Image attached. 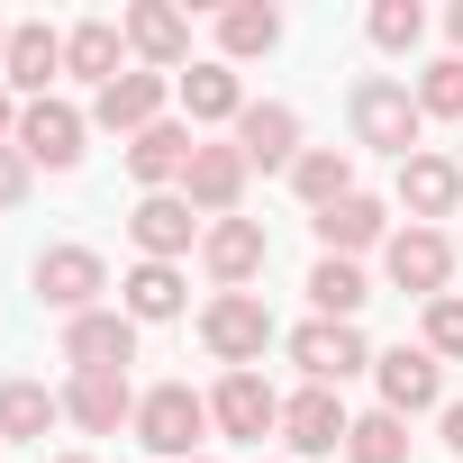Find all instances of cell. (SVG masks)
Masks as SVG:
<instances>
[{
  "mask_svg": "<svg viewBox=\"0 0 463 463\" xmlns=\"http://www.w3.org/2000/svg\"><path fill=\"white\" fill-rule=\"evenodd\" d=\"M191 227H200V218H191V200H182V191H146V200H137V218H128V237H137V255H146V264H182V255H191Z\"/></svg>",
  "mask_w": 463,
  "mask_h": 463,
  "instance_id": "e0dca14e",
  "label": "cell"
},
{
  "mask_svg": "<svg viewBox=\"0 0 463 463\" xmlns=\"http://www.w3.org/2000/svg\"><path fill=\"white\" fill-rule=\"evenodd\" d=\"M454 200H463V164H454V155H409V164H400V209H409V227L454 218Z\"/></svg>",
  "mask_w": 463,
  "mask_h": 463,
  "instance_id": "d6986e66",
  "label": "cell"
},
{
  "mask_svg": "<svg viewBox=\"0 0 463 463\" xmlns=\"http://www.w3.org/2000/svg\"><path fill=\"white\" fill-rule=\"evenodd\" d=\"M209 427L237 436V445H264V436H282V391H273L264 373H227V382L209 391Z\"/></svg>",
  "mask_w": 463,
  "mask_h": 463,
  "instance_id": "277c9868",
  "label": "cell"
},
{
  "mask_svg": "<svg viewBox=\"0 0 463 463\" xmlns=\"http://www.w3.org/2000/svg\"><path fill=\"white\" fill-rule=\"evenodd\" d=\"M55 463H91V454H55Z\"/></svg>",
  "mask_w": 463,
  "mask_h": 463,
  "instance_id": "f35d334b",
  "label": "cell"
},
{
  "mask_svg": "<svg viewBox=\"0 0 463 463\" xmlns=\"http://www.w3.org/2000/svg\"><path fill=\"white\" fill-rule=\"evenodd\" d=\"M364 28H373L382 55H409V46L427 37V10H418V0H373V19H364Z\"/></svg>",
  "mask_w": 463,
  "mask_h": 463,
  "instance_id": "4dcf8cb0",
  "label": "cell"
},
{
  "mask_svg": "<svg viewBox=\"0 0 463 463\" xmlns=\"http://www.w3.org/2000/svg\"><path fill=\"white\" fill-rule=\"evenodd\" d=\"M64 364H73V373H128V364H137V318H128V309L64 318Z\"/></svg>",
  "mask_w": 463,
  "mask_h": 463,
  "instance_id": "ba28073f",
  "label": "cell"
},
{
  "mask_svg": "<svg viewBox=\"0 0 463 463\" xmlns=\"http://www.w3.org/2000/svg\"><path fill=\"white\" fill-rule=\"evenodd\" d=\"M246 155H237V137H227V146H200L191 155V173H182V200L191 209H209V218H237V200H246Z\"/></svg>",
  "mask_w": 463,
  "mask_h": 463,
  "instance_id": "2e32d148",
  "label": "cell"
},
{
  "mask_svg": "<svg viewBox=\"0 0 463 463\" xmlns=\"http://www.w3.org/2000/svg\"><path fill=\"white\" fill-rule=\"evenodd\" d=\"M318 246H327L336 264H354L364 246H391V209H382L373 191H354V200H336V209H318Z\"/></svg>",
  "mask_w": 463,
  "mask_h": 463,
  "instance_id": "7402d4cb",
  "label": "cell"
},
{
  "mask_svg": "<svg viewBox=\"0 0 463 463\" xmlns=\"http://www.w3.org/2000/svg\"><path fill=\"white\" fill-rule=\"evenodd\" d=\"M264 255H273V246H264L255 218H209V237H200V264H209L218 291H246V282L264 273Z\"/></svg>",
  "mask_w": 463,
  "mask_h": 463,
  "instance_id": "4fadbf2b",
  "label": "cell"
},
{
  "mask_svg": "<svg viewBox=\"0 0 463 463\" xmlns=\"http://www.w3.org/2000/svg\"><path fill=\"white\" fill-rule=\"evenodd\" d=\"M118 28H128V46L146 55V73H173V64H191V19L173 10V0H137V10H128Z\"/></svg>",
  "mask_w": 463,
  "mask_h": 463,
  "instance_id": "ffe728a7",
  "label": "cell"
},
{
  "mask_svg": "<svg viewBox=\"0 0 463 463\" xmlns=\"http://www.w3.org/2000/svg\"><path fill=\"white\" fill-rule=\"evenodd\" d=\"M291 364H300L318 391H336L345 373H373V345H364V327H345V318H309V327H291Z\"/></svg>",
  "mask_w": 463,
  "mask_h": 463,
  "instance_id": "8992f818",
  "label": "cell"
},
{
  "mask_svg": "<svg viewBox=\"0 0 463 463\" xmlns=\"http://www.w3.org/2000/svg\"><path fill=\"white\" fill-rule=\"evenodd\" d=\"M418 118H463V55H436L418 73Z\"/></svg>",
  "mask_w": 463,
  "mask_h": 463,
  "instance_id": "1f68e13d",
  "label": "cell"
},
{
  "mask_svg": "<svg viewBox=\"0 0 463 463\" xmlns=\"http://www.w3.org/2000/svg\"><path fill=\"white\" fill-rule=\"evenodd\" d=\"M164 100H173V73H118L109 91H91V118L109 137H146V128H164Z\"/></svg>",
  "mask_w": 463,
  "mask_h": 463,
  "instance_id": "30bf717a",
  "label": "cell"
},
{
  "mask_svg": "<svg viewBox=\"0 0 463 463\" xmlns=\"http://www.w3.org/2000/svg\"><path fill=\"white\" fill-rule=\"evenodd\" d=\"M64 418H73L82 436H118V427H137V391H128V373H73V382H64Z\"/></svg>",
  "mask_w": 463,
  "mask_h": 463,
  "instance_id": "5bb4252c",
  "label": "cell"
},
{
  "mask_svg": "<svg viewBox=\"0 0 463 463\" xmlns=\"http://www.w3.org/2000/svg\"><path fill=\"white\" fill-rule=\"evenodd\" d=\"M19 137V109H10V82H0V146H10Z\"/></svg>",
  "mask_w": 463,
  "mask_h": 463,
  "instance_id": "d590c367",
  "label": "cell"
},
{
  "mask_svg": "<svg viewBox=\"0 0 463 463\" xmlns=\"http://www.w3.org/2000/svg\"><path fill=\"white\" fill-rule=\"evenodd\" d=\"M373 382H382V409H391V418H418V409L445 400V364H436L427 345H391V354H373Z\"/></svg>",
  "mask_w": 463,
  "mask_h": 463,
  "instance_id": "9c48e42d",
  "label": "cell"
},
{
  "mask_svg": "<svg viewBox=\"0 0 463 463\" xmlns=\"http://www.w3.org/2000/svg\"><path fill=\"white\" fill-rule=\"evenodd\" d=\"M100 291H109V264H100L91 246H46V255H37V300H46V309L91 318Z\"/></svg>",
  "mask_w": 463,
  "mask_h": 463,
  "instance_id": "5b68a950",
  "label": "cell"
},
{
  "mask_svg": "<svg viewBox=\"0 0 463 463\" xmlns=\"http://www.w3.org/2000/svg\"><path fill=\"white\" fill-rule=\"evenodd\" d=\"M427 354H436V364H454V354H463V300H454V291H445V300H427Z\"/></svg>",
  "mask_w": 463,
  "mask_h": 463,
  "instance_id": "d6a6232c",
  "label": "cell"
},
{
  "mask_svg": "<svg viewBox=\"0 0 463 463\" xmlns=\"http://www.w3.org/2000/svg\"><path fill=\"white\" fill-rule=\"evenodd\" d=\"M0 55H10V19H0Z\"/></svg>",
  "mask_w": 463,
  "mask_h": 463,
  "instance_id": "74e56055",
  "label": "cell"
},
{
  "mask_svg": "<svg viewBox=\"0 0 463 463\" xmlns=\"http://www.w3.org/2000/svg\"><path fill=\"white\" fill-rule=\"evenodd\" d=\"M64 418V400L46 382H0V436H19V445H46V427Z\"/></svg>",
  "mask_w": 463,
  "mask_h": 463,
  "instance_id": "484cf974",
  "label": "cell"
},
{
  "mask_svg": "<svg viewBox=\"0 0 463 463\" xmlns=\"http://www.w3.org/2000/svg\"><path fill=\"white\" fill-rule=\"evenodd\" d=\"M209 436V400L191 391V382H155L146 400H137V445L146 454H164V463H191V445Z\"/></svg>",
  "mask_w": 463,
  "mask_h": 463,
  "instance_id": "6da1fadb",
  "label": "cell"
},
{
  "mask_svg": "<svg viewBox=\"0 0 463 463\" xmlns=\"http://www.w3.org/2000/svg\"><path fill=\"white\" fill-rule=\"evenodd\" d=\"M418 128H427V118H418V91H409V82H382V73L354 82V146H382V155L409 164V155H418Z\"/></svg>",
  "mask_w": 463,
  "mask_h": 463,
  "instance_id": "3957f363",
  "label": "cell"
},
{
  "mask_svg": "<svg viewBox=\"0 0 463 463\" xmlns=\"http://www.w3.org/2000/svg\"><path fill=\"white\" fill-rule=\"evenodd\" d=\"M445 28H454V55H463V0H454V10H445Z\"/></svg>",
  "mask_w": 463,
  "mask_h": 463,
  "instance_id": "8d00e7d4",
  "label": "cell"
},
{
  "mask_svg": "<svg viewBox=\"0 0 463 463\" xmlns=\"http://www.w3.org/2000/svg\"><path fill=\"white\" fill-rule=\"evenodd\" d=\"M64 73L91 82V91H109V82L128 73V28H118V19H82V28H64Z\"/></svg>",
  "mask_w": 463,
  "mask_h": 463,
  "instance_id": "44dd1931",
  "label": "cell"
},
{
  "mask_svg": "<svg viewBox=\"0 0 463 463\" xmlns=\"http://www.w3.org/2000/svg\"><path fill=\"white\" fill-rule=\"evenodd\" d=\"M345 454H354V463H409V418L364 409V418L345 427Z\"/></svg>",
  "mask_w": 463,
  "mask_h": 463,
  "instance_id": "f546056e",
  "label": "cell"
},
{
  "mask_svg": "<svg viewBox=\"0 0 463 463\" xmlns=\"http://www.w3.org/2000/svg\"><path fill=\"white\" fill-rule=\"evenodd\" d=\"M237 155L246 164H264V173H291L309 146H300V109L291 100H246V118H237Z\"/></svg>",
  "mask_w": 463,
  "mask_h": 463,
  "instance_id": "8fae6325",
  "label": "cell"
},
{
  "mask_svg": "<svg viewBox=\"0 0 463 463\" xmlns=\"http://www.w3.org/2000/svg\"><path fill=\"white\" fill-rule=\"evenodd\" d=\"M19 200H28V155L0 146V209H19Z\"/></svg>",
  "mask_w": 463,
  "mask_h": 463,
  "instance_id": "836d02e7",
  "label": "cell"
},
{
  "mask_svg": "<svg viewBox=\"0 0 463 463\" xmlns=\"http://www.w3.org/2000/svg\"><path fill=\"white\" fill-rule=\"evenodd\" d=\"M118 291H128V318H137V327H155V318H182V273H173V264H137Z\"/></svg>",
  "mask_w": 463,
  "mask_h": 463,
  "instance_id": "f1b7e54d",
  "label": "cell"
},
{
  "mask_svg": "<svg viewBox=\"0 0 463 463\" xmlns=\"http://www.w3.org/2000/svg\"><path fill=\"white\" fill-rule=\"evenodd\" d=\"M445 445L463 454V400H445Z\"/></svg>",
  "mask_w": 463,
  "mask_h": 463,
  "instance_id": "e575fe53",
  "label": "cell"
},
{
  "mask_svg": "<svg viewBox=\"0 0 463 463\" xmlns=\"http://www.w3.org/2000/svg\"><path fill=\"white\" fill-rule=\"evenodd\" d=\"M191 463H209V454H191Z\"/></svg>",
  "mask_w": 463,
  "mask_h": 463,
  "instance_id": "ab89813d",
  "label": "cell"
},
{
  "mask_svg": "<svg viewBox=\"0 0 463 463\" xmlns=\"http://www.w3.org/2000/svg\"><path fill=\"white\" fill-rule=\"evenodd\" d=\"M218 46H227V64L273 55V46H282V10H264V0H237V10H218Z\"/></svg>",
  "mask_w": 463,
  "mask_h": 463,
  "instance_id": "4316f807",
  "label": "cell"
},
{
  "mask_svg": "<svg viewBox=\"0 0 463 463\" xmlns=\"http://www.w3.org/2000/svg\"><path fill=\"white\" fill-rule=\"evenodd\" d=\"M191 155H200V137H191L182 118H164V128H146V137H128V173H137L146 191H173V182L191 173Z\"/></svg>",
  "mask_w": 463,
  "mask_h": 463,
  "instance_id": "603a6c76",
  "label": "cell"
},
{
  "mask_svg": "<svg viewBox=\"0 0 463 463\" xmlns=\"http://www.w3.org/2000/svg\"><path fill=\"white\" fill-rule=\"evenodd\" d=\"M82 128H91V118H82L73 100H28L10 146H19L28 164H46V173H73V164H82Z\"/></svg>",
  "mask_w": 463,
  "mask_h": 463,
  "instance_id": "52a82bcc",
  "label": "cell"
},
{
  "mask_svg": "<svg viewBox=\"0 0 463 463\" xmlns=\"http://www.w3.org/2000/svg\"><path fill=\"white\" fill-rule=\"evenodd\" d=\"M200 345H209L227 373H255V354L273 345V309H264L255 291H218V300L200 309Z\"/></svg>",
  "mask_w": 463,
  "mask_h": 463,
  "instance_id": "7a4b0ae2",
  "label": "cell"
},
{
  "mask_svg": "<svg viewBox=\"0 0 463 463\" xmlns=\"http://www.w3.org/2000/svg\"><path fill=\"white\" fill-rule=\"evenodd\" d=\"M391 282L418 291V300H445V273H454V246H445V227H400V237L382 246Z\"/></svg>",
  "mask_w": 463,
  "mask_h": 463,
  "instance_id": "7c38bea8",
  "label": "cell"
},
{
  "mask_svg": "<svg viewBox=\"0 0 463 463\" xmlns=\"http://www.w3.org/2000/svg\"><path fill=\"white\" fill-rule=\"evenodd\" d=\"M55 73H64V28L19 19V28H10V55H0V82L28 91V100H46V82H55Z\"/></svg>",
  "mask_w": 463,
  "mask_h": 463,
  "instance_id": "ac0fdd59",
  "label": "cell"
},
{
  "mask_svg": "<svg viewBox=\"0 0 463 463\" xmlns=\"http://www.w3.org/2000/svg\"><path fill=\"white\" fill-rule=\"evenodd\" d=\"M345 427H354V418H345V400H336V391H318V382L282 400V445H291V454H345Z\"/></svg>",
  "mask_w": 463,
  "mask_h": 463,
  "instance_id": "9a60e30c",
  "label": "cell"
},
{
  "mask_svg": "<svg viewBox=\"0 0 463 463\" xmlns=\"http://www.w3.org/2000/svg\"><path fill=\"white\" fill-rule=\"evenodd\" d=\"M291 191H300L309 209H336V200H354V155H345V146H309V155L291 164Z\"/></svg>",
  "mask_w": 463,
  "mask_h": 463,
  "instance_id": "d4e9b609",
  "label": "cell"
},
{
  "mask_svg": "<svg viewBox=\"0 0 463 463\" xmlns=\"http://www.w3.org/2000/svg\"><path fill=\"white\" fill-rule=\"evenodd\" d=\"M309 300H318V318H345V327H354V309L373 300V282H364V264H336V255H318V273H309Z\"/></svg>",
  "mask_w": 463,
  "mask_h": 463,
  "instance_id": "83f0119b",
  "label": "cell"
},
{
  "mask_svg": "<svg viewBox=\"0 0 463 463\" xmlns=\"http://www.w3.org/2000/svg\"><path fill=\"white\" fill-rule=\"evenodd\" d=\"M173 91H182L191 128H218V118H246V82H237V64H227V55H218V64H191V73H182Z\"/></svg>",
  "mask_w": 463,
  "mask_h": 463,
  "instance_id": "cb8c5ba5",
  "label": "cell"
}]
</instances>
